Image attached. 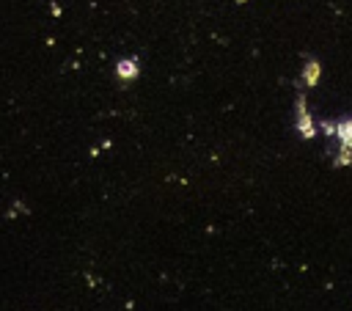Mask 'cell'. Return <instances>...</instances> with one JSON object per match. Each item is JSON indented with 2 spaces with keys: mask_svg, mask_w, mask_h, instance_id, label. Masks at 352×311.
I'll return each instance as SVG.
<instances>
[{
  "mask_svg": "<svg viewBox=\"0 0 352 311\" xmlns=\"http://www.w3.org/2000/svg\"><path fill=\"white\" fill-rule=\"evenodd\" d=\"M333 138H338V157H336V165L352 168V118L338 121Z\"/></svg>",
  "mask_w": 352,
  "mask_h": 311,
  "instance_id": "cell-1",
  "label": "cell"
},
{
  "mask_svg": "<svg viewBox=\"0 0 352 311\" xmlns=\"http://www.w3.org/2000/svg\"><path fill=\"white\" fill-rule=\"evenodd\" d=\"M297 129H300V135H302V138H314V135H316L314 118H311V113H308V107H305V99H302V96H297Z\"/></svg>",
  "mask_w": 352,
  "mask_h": 311,
  "instance_id": "cell-2",
  "label": "cell"
},
{
  "mask_svg": "<svg viewBox=\"0 0 352 311\" xmlns=\"http://www.w3.org/2000/svg\"><path fill=\"white\" fill-rule=\"evenodd\" d=\"M319 74H322L319 61H308V63L302 66V83H305L308 88H314V85L319 83Z\"/></svg>",
  "mask_w": 352,
  "mask_h": 311,
  "instance_id": "cell-3",
  "label": "cell"
},
{
  "mask_svg": "<svg viewBox=\"0 0 352 311\" xmlns=\"http://www.w3.org/2000/svg\"><path fill=\"white\" fill-rule=\"evenodd\" d=\"M116 72H118L121 80H132V77H138V63L135 61H121Z\"/></svg>",
  "mask_w": 352,
  "mask_h": 311,
  "instance_id": "cell-4",
  "label": "cell"
}]
</instances>
